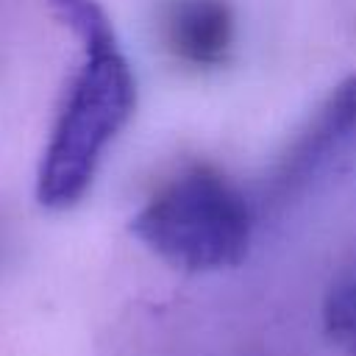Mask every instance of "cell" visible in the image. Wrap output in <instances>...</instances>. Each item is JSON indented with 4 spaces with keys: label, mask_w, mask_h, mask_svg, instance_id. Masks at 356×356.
<instances>
[{
    "label": "cell",
    "mask_w": 356,
    "mask_h": 356,
    "mask_svg": "<svg viewBox=\"0 0 356 356\" xmlns=\"http://www.w3.org/2000/svg\"><path fill=\"white\" fill-rule=\"evenodd\" d=\"M81 42V64L56 111L39 170L36 200L67 211L89 192L100 161L136 108V78L97 0H47Z\"/></svg>",
    "instance_id": "6da1fadb"
},
{
    "label": "cell",
    "mask_w": 356,
    "mask_h": 356,
    "mask_svg": "<svg viewBox=\"0 0 356 356\" xmlns=\"http://www.w3.org/2000/svg\"><path fill=\"white\" fill-rule=\"evenodd\" d=\"M128 228L172 270L200 275L245 261L253 209L231 178L209 164H195L164 181Z\"/></svg>",
    "instance_id": "7a4b0ae2"
},
{
    "label": "cell",
    "mask_w": 356,
    "mask_h": 356,
    "mask_svg": "<svg viewBox=\"0 0 356 356\" xmlns=\"http://www.w3.org/2000/svg\"><path fill=\"white\" fill-rule=\"evenodd\" d=\"M356 139V72L342 78L298 131L270 175V197L286 200L317 181Z\"/></svg>",
    "instance_id": "3957f363"
},
{
    "label": "cell",
    "mask_w": 356,
    "mask_h": 356,
    "mask_svg": "<svg viewBox=\"0 0 356 356\" xmlns=\"http://www.w3.org/2000/svg\"><path fill=\"white\" fill-rule=\"evenodd\" d=\"M159 36L172 61L189 70H217L234 53L236 17L228 0H167Z\"/></svg>",
    "instance_id": "277c9868"
},
{
    "label": "cell",
    "mask_w": 356,
    "mask_h": 356,
    "mask_svg": "<svg viewBox=\"0 0 356 356\" xmlns=\"http://www.w3.org/2000/svg\"><path fill=\"white\" fill-rule=\"evenodd\" d=\"M323 334L337 350L356 356V278H342L325 292Z\"/></svg>",
    "instance_id": "5b68a950"
}]
</instances>
